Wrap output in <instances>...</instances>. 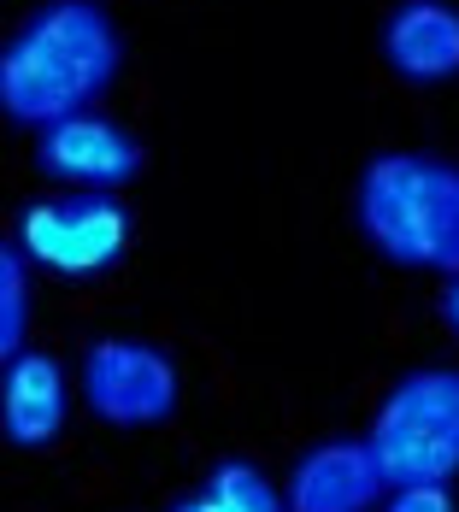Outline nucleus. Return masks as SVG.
<instances>
[{
  "instance_id": "1",
  "label": "nucleus",
  "mask_w": 459,
  "mask_h": 512,
  "mask_svg": "<svg viewBox=\"0 0 459 512\" xmlns=\"http://www.w3.org/2000/svg\"><path fill=\"white\" fill-rule=\"evenodd\" d=\"M118 59H124V42L106 6L48 0L0 48V112L36 130L71 112H89L118 77Z\"/></svg>"
},
{
  "instance_id": "2",
  "label": "nucleus",
  "mask_w": 459,
  "mask_h": 512,
  "mask_svg": "<svg viewBox=\"0 0 459 512\" xmlns=\"http://www.w3.org/2000/svg\"><path fill=\"white\" fill-rule=\"evenodd\" d=\"M354 218L389 265L459 277V165L436 154H377L359 171Z\"/></svg>"
},
{
  "instance_id": "3",
  "label": "nucleus",
  "mask_w": 459,
  "mask_h": 512,
  "mask_svg": "<svg viewBox=\"0 0 459 512\" xmlns=\"http://www.w3.org/2000/svg\"><path fill=\"white\" fill-rule=\"evenodd\" d=\"M383 489L407 483H454L459 477V371L454 365H424L407 371L365 436Z\"/></svg>"
},
{
  "instance_id": "4",
  "label": "nucleus",
  "mask_w": 459,
  "mask_h": 512,
  "mask_svg": "<svg viewBox=\"0 0 459 512\" xmlns=\"http://www.w3.org/2000/svg\"><path fill=\"white\" fill-rule=\"evenodd\" d=\"M124 248H130V212L101 189L36 201L18 224V254L59 277H101L106 265L124 259Z\"/></svg>"
},
{
  "instance_id": "5",
  "label": "nucleus",
  "mask_w": 459,
  "mask_h": 512,
  "mask_svg": "<svg viewBox=\"0 0 459 512\" xmlns=\"http://www.w3.org/2000/svg\"><path fill=\"white\" fill-rule=\"evenodd\" d=\"M177 365L165 348L136 336H106L83 354V401L112 430H153L177 412Z\"/></svg>"
},
{
  "instance_id": "6",
  "label": "nucleus",
  "mask_w": 459,
  "mask_h": 512,
  "mask_svg": "<svg viewBox=\"0 0 459 512\" xmlns=\"http://www.w3.org/2000/svg\"><path fill=\"white\" fill-rule=\"evenodd\" d=\"M36 159H42L48 177L71 183V189H101V195H112L118 183H130L142 171L136 136L124 124L101 118V112H71L59 124H42Z\"/></svg>"
},
{
  "instance_id": "7",
  "label": "nucleus",
  "mask_w": 459,
  "mask_h": 512,
  "mask_svg": "<svg viewBox=\"0 0 459 512\" xmlns=\"http://www.w3.org/2000/svg\"><path fill=\"white\" fill-rule=\"evenodd\" d=\"M377 501H383V477L365 442L306 448L283 489V512H377Z\"/></svg>"
},
{
  "instance_id": "8",
  "label": "nucleus",
  "mask_w": 459,
  "mask_h": 512,
  "mask_svg": "<svg viewBox=\"0 0 459 512\" xmlns=\"http://www.w3.org/2000/svg\"><path fill=\"white\" fill-rule=\"evenodd\" d=\"M71 383L53 354H12L0 365V436L12 448H48L65 436Z\"/></svg>"
},
{
  "instance_id": "9",
  "label": "nucleus",
  "mask_w": 459,
  "mask_h": 512,
  "mask_svg": "<svg viewBox=\"0 0 459 512\" xmlns=\"http://www.w3.org/2000/svg\"><path fill=\"white\" fill-rule=\"evenodd\" d=\"M383 59L407 83L459 77V6H448V0H401L383 18Z\"/></svg>"
},
{
  "instance_id": "10",
  "label": "nucleus",
  "mask_w": 459,
  "mask_h": 512,
  "mask_svg": "<svg viewBox=\"0 0 459 512\" xmlns=\"http://www.w3.org/2000/svg\"><path fill=\"white\" fill-rule=\"evenodd\" d=\"M171 512H283V495L271 489V477L248 460H224L195 495H183Z\"/></svg>"
},
{
  "instance_id": "11",
  "label": "nucleus",
  "mask_w": 459,
  "mask_h": 512,
  "mask_svg": "<svg viewBox=\"0 0 459 512\" xmlns=\"http://www.w3.org/2000/svg\"><path fill=\"white\" fill-rule=\"evenodd\" d=\"M30 336V265L12 242H0V365L24 354Z\"/></svg>"
},
{
  "instance_id": "12",
  "label": "nucleus",
  "mask_w": 459,
  "mask_h": 512,
  "mask_svg": "<svg viewBox=\"0 0 459 512\" xmlns=\"http://www.w3.org/2000/svg\"><path fill=\"white\" fill-rule=\"evenodd\" d=\"M389 501H377V512H459L448 483H407V489H383Z\"/></svg>"
},
{
  "instance_id": "13",
  "label": "nucleus",
  "mask_w": 459,
  "mask_h": 512,
  "mask_svg": "<svg viewBox=\"0 0 459 512\" xmlns=\"http://www.w3.org/2000/svg\"><path fill=\"white\" fill-rule=\"evenodd\" d=\"M442 318H448V330L459 336V277H448V289H442Z\"/></svg>"
}]
</instances>
